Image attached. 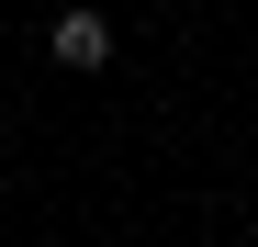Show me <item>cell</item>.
I'll return each instance as SVG.
<instances>
[{
    "label": "cell",
    "mask_w": 258,
    "mask_h": 247,
    "mask_svg": "<svg viewBox=\"0 0 258 247\" xmlns=\"http://www.w3.org/2000/svg\"><path fill=\"white\" fill-rule=\"evenodd\" d=\"M45 56H56V68H79V79L112 68V23H101V12H68V23L45 34Z\"/></svg>",
    "instance_id": "1"
}]
</instances>
